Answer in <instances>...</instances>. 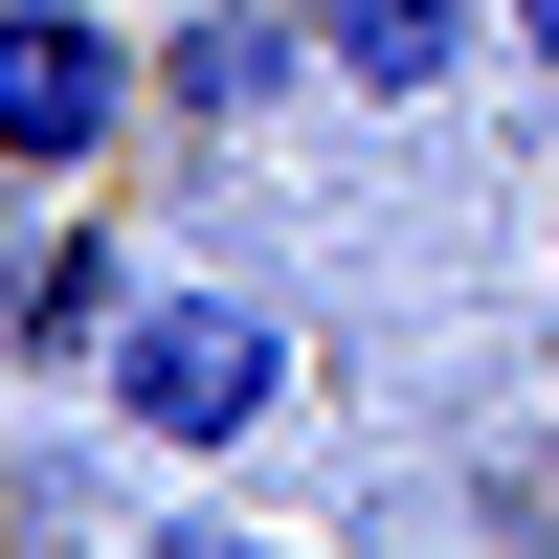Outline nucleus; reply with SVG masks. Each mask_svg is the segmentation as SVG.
<instances>
[{
    "label": "nucleus",
    "mask_w": 559,
    "mask_h": 559,
    "mask_svg": "<svg viewBox=\"0 0 559 559\" xmlns=\"http://www.w3.org/2000/svg\"><path fill=\"white\" fill-rule=\"evenodd\" d=\"M90 381H112L134 448H202V471H224V448H269V403H292V313H269L247 269H157Z\"/></svg>",
    "instance_id": "obj_1"
},
{
    "label": "nucleus",
    "mask_w": 559,
    "mask_h": 559,
    "mask_svg": "<svg viewBox=\"0 0 559 559\" xmlns=\"http://www.w3.org/2000/svg\"><path fill=\"white\" fill-rule=\"evenodd\" d=\"M134 112H157V45L112 0H0V179H90Z\"/></svg>",
    "instance_id": "obj_2"
},
{
    "label": "nucleus",
    "mask_w": 559,
    "mask_h": 559,
    "mask_svg": "<svg viewBox=\"0 0 559 559\" xmlns=\"http://www.w3.org/2000/svg\"><path fill=\"white\" fill-rule=\"evenodd\" d=\"M471 45H515L492 0H313V68L381 90V112H426V90H471Z\"/></svg>",
    "instance_id": "obj_3"
},
{
    "label": "nucleus",
    "mask_w": 559,
    "mask_h": 559,
    "mask_svg": "<svg viewBox=\"0 0 559 559\" xmlns=\"http://www.w3.org/2000/svg\"><path fill=\"white\" fill-rule=\"evenodd\" d=\"M134 292H157V269H134L112 224H45V247H0V358H112Z\"/></svg>",
    "instance_id": "obj_4"
},
{
    "label": "nucleus",
    "mask_w": 559,
    "mask_h": 559,
    "mask_svg": "<svg viewBox=\"0 0 559 559\" xmlns=\"http://www.w3.org/2000/svg\"><path fill=\"white\" fill-rule=\"evenodd\" d=\"M292 68H313V0H202V23L157 45V112H179V134H247Z\"/></svg>",
    "instance_id": "obj_5"
},
{
    "label": "nucleus",
    "mask_w": 559,
    "mask_h": 559,
    "mask_svg": "<svg viewBox=\"0 0 559 559\" xmlns=\"http://www.w3.org/2000/svg\"><path fill=\"white\" fill-rule=\"evenodd\" d=\"M112 448H134V426H112ZM112 448H90V471H68V426H45V448H0V537H134Z\"/></svg>",
    "instance_id": "obj_6"
},
{
    "label": "nucleus",
    "mask_w": 559,
    "mask_h": 559,
    "mask_svg": "<svg viewBox=\"0 0 559 559\" xmlns=\"http://www.w3.org/2000/svg\"><path fill=\"white\" fill-rule=\"evenodd\" d=\"M492 23H515V68H559V0H492Z\"/></svg>",
    "instance_id": "obj_7"
},
{
    "label": "nucleus",
    "mask_w": 559,
    "mask_h": 559,
    "mask_svg": "<svg viewBox=\"0 0 559 559\" xmlns=\"http://www.w3.org/2000/svg\"><path fill=\"white\" fill-rule=\"evenodd\" d=\"M537 448H559V426H537Z\"/></svg>",
    "instance_id": "obj_8"
}]
</instances>
